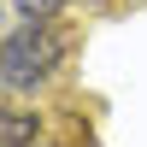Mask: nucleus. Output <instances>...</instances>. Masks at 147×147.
I'll list each match as a JSON object with an SVG mask.
<instances>
[{"label": "nucleus", "mask_w": 147, "mask_h": 147, "mask_svg": "<svg viewBox=\"0 0 147 147\" xmlns=\"http://www.w3.org/2000/svg\"><path fill=\"white\" fill-rule=\"evenodd\" d=\"M71 65V24L65 18H18L0 35V94L41 100Z\"/></svg>", "instance_id": "1"}, {"label": "nucleus", "mask_w": 147, "mask_h": 147, "mask_svg": "<svg viewBox=\"0 0 147 147\" xmlns=\"http://www.w3.org/2000/svg\"><path fill=\"white\" fill-rule=\"evenodd\" d=\"M47 136V112L30 94H0V147H35Z\"/></svg>", "instance_id": "2"}, {"label": "nucleus", "mask_w": 147, "mask_h": 147, "mask_svg": "<svg viewBox=\"0 0 147 147\" xmlns=\"http://www.w3.org/2000/svg\"><path fill=\"white\" fill-rule=\"evenodd\" d=\"M12 18H71L77 0H6Z\"/></svg>", "instance_id": "3"}, {"label": "nucleus", "mask_w": 147, "mask_h": 147, "mask_svg": "<svg viewBox=\"0 0 147 147\" xmlns=\"http://www.w3.org/2000/svg\"><path fill=\"white\" fill-rule=\"evenodd\" d=\"M77 6H88V12H106V6H118V0H77Z\"/></svg>", "instance_id": "4"}, {"label": "nucleus", "mask_w": 147, "mask_h": 147, "mask_svg": "<svg viewBox=\"0 0 147 147\" xmlns=\"http://www.w3.org/2000/svg\"><path fill=\"white\" fill-rule=\"evenodd\" d=\"M6 18H12V6H6V0H0V24H6Z\"/></svg>", "instance_id": "5"}, {"label": "nucleus", "mask_w": 147, "mask_h": 147, "mask_svg": "<svg viewBox=\"0 0 147 147\" xmlns=\"http://www.w3.org/2000/svg\"><path fill=\"white\" fill-rule=\"evenodd\" d=\"M129 6H147V0H129Z\"/></svg>", "instance_id": "6"}]
</instances>
